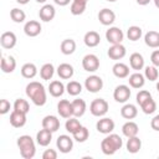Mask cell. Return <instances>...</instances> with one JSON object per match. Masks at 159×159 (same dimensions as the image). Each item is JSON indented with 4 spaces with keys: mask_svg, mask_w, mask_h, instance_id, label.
Here are the masks:
<instances>
[{
    "mask_svg": "<svg viewBox=\"0 0 159 159\" xmlns=\"http://www.w3.org/2000/svg\"><path fill=\"white\" fill-rule=\"evenodd\" d=\"M108 102L103 98H96L89 104V112L94 117H103L108 112Z\"/></svg>",
    "mask_w": 159,
    "mask_h": 159,
    "instance_id": "obj_4",
    "label": "cell"
},
{
    "mask_svg": "<svg viewBox=\"0 0 159 159\" xmlns=\"http://www.w3.org/2000/svg\"><path fill=\"white\" fill-rule=\"evenodd\" d=\"M107 1H109V2H114V1H117V0H107Z\"/></svg>",
    "mask_w": 159,
    "mask_h": 159,
    "instance_id": "obj_56",
    "label": "cell"
},
{
    "mask_svg": "<svg viewBox=\"0 0 159 159\" xmlns=\"http://www.w3.org/2000/svg\"><path fill=\"white\" fill-rule=\"evenodd\" d=\"M82 67L87 72H96L99 68V58L94 53H88L82 58Z\"/></svg>",
    "mask_w": 159,
    "mask_h": 159,
    "instance_id": "obj_6",
    "label": "cell"
},
{
    "mask_svg": "<svg viewBox=\"0 0 159 159\" xmlns=\"http://www.w3.org/2000/svg\"><path fill=\"white\" fill-rule=\"evenodd\" d=\"M153 1H154V5H155V6L159 9V0H153Z\"/></svg>",
    "mask_w": 159,
    "mask_h": 159,
    "instance_id": "obj_52",
    "label": "cell"
},
{
    "mask_svg": "<svg viewBox=\"0 0 159 159\" xmlns=\"http://www.w3.org/2000/svg\"><path fill=\"white\" fill-rule=\"evenodd\" d=\"M125 147H127V150H128L129 153L135 154V153H138V152L140 150V148H142V140L138 138V135L130 137V138H128Z\"/></svg>",
    "mask_w": 159,
    "mask_h": 159,
    "instance_id": "obj_31",
    "label": "cell"
},
{
    "mask_svg": "<svg viewBox=\"0 0 159 159\" xmlns=\"http://www.w3.org/2000/svg\"><path fill=\"white\" fill-rule=\"evenodd\" d=\"M71 103H72V113H73V117H77V118L78 117H82L84 114L86 109H87L86 102L83 99H81V98H76Z\"/></svg>",
    "mask_w": 159,
    "mask_h": 159,
    "instance_id": "obj_24",
    "label": "cell"
},
{
    "mask_svg": "<svg viewBox=\"0 0 159 159\" xmlns=\"http://www.w3.org/2000/svg\"><path fill=\"white\" fill-rule=\"evenodd\" d=\"M57 158V152L55 149H46L42 153V159H56Z\"/></svg>",
    "mask_w": 159,
    "mask_h": 159,
    "instance_id": "obj_46",
    "label": "cell"
},
{
    "mask_svg": "<svg viewBox=\"0 0 159 159\" xmlns=\"http://www.w3.org/2000/svg\"><path fill=\"white\" fill-rule=\"evenodd\" d=\"M120 116L124 118V119H133L138 116V108L135 104H132V103H125L122 109H120Z\"/></svg>",
    "mask_w": 159,
    "mask_h": 159,
    "instance_id": "obj_21",
    "label": "cell"
},
{
    "mask_svg": "<svg viewBox=\"0 0 159 159\" xmlns=\"http://www.w3.org/2000/svg\"><path fill=\"white\" fill-rule=\"evenodd\" d=\"M73 139L76 140V142H78V143H83V142H86L87 139H88V137H89V132H88V129L86 128V127H80L73 134Z\"/></svg>",
    "mask_w": 159,
    "mask_h": 159,
    "instance_id": "obj_37",
    "label": "cell"
},
{
    "mask_svg": "<svg viewBox=\"0 0 159 159\" xmlns=\"http://www.w3.org/2000/svg\"><path fill=\"white\" fill-rule=\"evenodd\" d=\"M128 82L132 88H142L145 83V77H144V75L135 72V73H132L128 76Z\"/></svg>",
    "mask_w": 159,
    "mask_h": 159,
    "instance_id": "obj_28",
    "label": "cell"
},
{
    "mask_svg": "<svg viewBox=\"0 0 159 159\" xmlns=\"http://www.w3.org/2000/svg\"><path fill=\"white\" fill-rule=\"evenodd\" d=\"M157 91H158V93H159V81H158V83H157Z\"/></svg>",
    "mask_w": 159,
    "mask_h": 159,
    "instance_id": "obj_55",
    "label": "cell"
},
{
    "mask_svg": "<svg viewBox=\"0 0 159 159\" xmlns=\"http://www.w3.org/2000/svg\"><path fill=\"white\" fill-rule=\"evenodd\" d=\"M84 87L88 92L91 93H97L99 92L102 88H103V80L97 76V75H92V76H88L84 81Z\"/></svg>",
    "mask_w": 159,
    "mask_h": 159,
    "instance_id": "obj_5",
    "label": "cell"
},
{
    "mask_svg": "<svg viewBox=\"0 0 159 159\" xmlns=\"http://www.w3.org/2000/svg\"><path fill=\"white\" fill-rule=\"evenodd\" d=\"M16 42H17V39L12 31H5L0 36V45L6 50H11L12 47H15Z\"/></svg>",
    "mask_w": 159,
    "mask_h": 159,
    "instance_id": "obj_11",
    "label": "cell"
},
{
    "mask_svg": "<svg viewBox=\"0 0 159 159\" xmlns=\"http://www.w3.org/2000/svg\"><path fill=\"white\" fill-rule=\"evenodd\" d=\"M14 109L27 114L29 111H30V104H29V102H27L26 99H24V98H17V99L14 102Z\"/></svg>",
    "mask_w": 159,
    "mask_h": 159,
    "instance_id": "obj_42",
    "label": "cell"
},
{
    "mask_svg": "<svg viewBox=\"0 0 159 159\" xmlns=\"http://www.w3.org/2000/svg\"><path fill=\"white\" fill-rule=\"evenodd\" d=\"M112 72L118 78H127L129 76V67L123 62H117L113 65Z\"/></svg>",
    "mask_w": 159,
    "mask_h": 159,
    "instance_id": "obj_26",
    "label": "cell"
},
{
    "mask_svg": "<svg viewBox=\"0 0 159 159\" xmlns=\"http://www.w3.org/2000/svg\"><path fill=\"white\" fill-rule=\"evenodd\" d=\"M144 42L147 46L152 47V48H158L159 47V32L158 31H148L144 35Z\"/></svg>",
    "mask_w": 159,
    "mask_h": 159,
    "instance_id": "obj_27",
    "label": "cell"
},
{
    "mask_svg": "<svg viewBox=\"0 0 159 159\" xmlns=\"http://www.w3.org/2000/svg\"><path fill=\"white\" fill-rule=\"evenodd\" d=\"M138 132H139V127H138V124H137L135 122H133V120H128V122H125V123L122 125V133H123V135H125L127 138L138 135Z\"/></svg>",
    "mask_w": 159,
    "mask_h": 159,
    "instance_id": "obj_22",
    "label": "cell"
},
{
    "mask_svg": "<svg viewBox=\"0 0 159 159\" xmlns=\"http://www.w3.org/2000/svg\"><path fill=\"white\" fill-rule=\"evenodd\" d=\"M139 107L142 108V111H143L145 114H153V113L155 112V109H157V103H155V101H154L153 97H152V98L147 99L144 103H142Z\"/></svg>",
    "mask_w": 159,
    "mask_h": 159,
    "instance_id": "obj_41",
    "label": "cell"
},
{
    "mask_svg": "<svg viewBox=\"0 0 159 159\" xmlns=\"http://www.w3.org/2000/svg\"><path fill=\"white\" fill-rule=\"evenodd\" d=\"M98 20H99V22L102 25L109 26V25H112L116 21V14H114L113 10L104 7V9L99 10V12H98Z\"/></svg>",
    "mask_w": 159,
    "mask_h": 159,
    "instance_id": "obj_12",
    "label": "cell"
},
{
    "mask_svg": "<svg viewBox=\"0 0 159 159\" xmlns=\"http://www.w3.org/2000/svg\"><path fill=\"white\" fill-rule=\"evenodd\" d=\"M56 145H57V149L61 153H63V154L70 153L72 150V148H73V139L67 134H62V135H60L57 138Z\"/></svg>",
    "mask_w": 159,
    "mask_h": 159,
    "instance_id": "obj_9",
    "label": "cell"
},
{
    "mask_svg": "<svg viewBox=\"0 0 159 159\" xmlns=\"http://www.w3.org/2000/svg\"><path fill=\"white\" fill-rule=\"evenodd\" d=\"M10 17H11V20H12L14 22L21 24V22L25 21L26 14H25L24 10L19 9V7H14V9H11V11H10Z\"/></svg>",
    "mask_w": 159,
    "mask_h": 159,
    "instance_id": "obj_36",
    "label": "cell"
},
{
    "mask_svg": "<svg viewBox=\"0 0 159 159\" xmlns=\"http://www.w3.org/2000/svg\"><path fill=\"white\" fill-rule=\"evenodd\" d=\"M21 75H22V77H25L27 80H31V78H34L37 75V67L34 63L27 62V63L22 65V67H21Z\"/></svg>",
    "mask_w": 159,
    "mask_h": 159,
    "instance_id": "obj_33",
    "label": "cell"
},
{
    "mask_svg": "<svg viewBox=\"0 0 159 159\" xmlns=\"http://www.w3.org/2000/svg\"><path fill=\"white\" fill-rule=\"evenodd\" d=\"M24 32L29 37H36L41 34V24L36 20H30L24 25Z\"/></svg>",
    "mask_w": 159,
    "mask_h": 159,
    "instance_id": "obj_14",
    "label": "cell"
},
{
    "mask_svg": "<svg viewBox=\"0 0 159 159\" xmlns=\"http://www.w3.org/2000/svg\"><path fill=\"white\" fill-rule=\"evenodd\" d=\"M26 113L19 112V111H12L10 113V124L14 128H21L26 124Z\"/></svg>",
    "mask_w": 159,
    "mask_h": 159,
    "instance_id": "obj_16",
    "label": "cell"
},
{
    "mask_svg": "<svg viewBox=\"0 0 159 159\" xmlns=\"http://www.w3.org/2000/svg\"><path fill=\"white\" fill-rule=\"evenodd\" d=\"M57 112L58 114L62 117V118H70V117H73V113H72V103L67 99H61L58 103H57Z\"/></svg>",
    "mask_w": 159,
    "mask_h": 159,
    "instance_id": "obj_17",
    "label": "cell"
},
{
    "mask_svg": "<svg viewBox=\"0 0 159 159\" xmlns=\"http://www.w3.org/2000/svg\"><path fill=\"white\" fill-rule=\"evenodd\" d=\"M130 97V89L127 84H119L113 91V98L118 103H125Z\"/></svg>",
    "mask_w": 159,
    "mask_h": 159,
    "instance_id": "obj_7",
    "label": "cell"
},
{
    "mask_svg": "<svg viewBox=\"0 0 159 159\" xmlns=\"http://www.w3.org/2000/svg\"><path fill=\"white\" fill-rule=\"evenodd\" d=\"M80 127H82V124L80 123V120L77 119V117H70V118H67V120L65 123L66 130L68 133H71V134H73Z\"/></svg>",
    "mask_w": 159,
    "mask_h": 159,
    "instance_id": "obj_35",
    "label": "cell"
},
{
    "mask_svg": "<svg viewBox=\"0 0 159 159\" xmlns=\"http://www.w3.org/2000/svg\"><path fill=\"white\" fill-rule=\"evenodd\" d=\"M36 1H37V2H40V4H45L47 0H36Z\"/></svg>",
    "mask_w": 159,
    "mask_h": 159,
    "instance_id": "obj_53",
    "label": "cell"
},
{
    "mask_svg": "<svg viewBox=\"0 0 159 159\" xmlns=\"http://www.w3.org/2000/svg\"><path fill=\"white\" fill-rule=\"evenodd\" d=\"M142 34H143L142 29H140L139 26H135V25L129 26V29L127 30V37H128L130 41H137V40H139V39L142 37Z\"/></svg>",
    "mask_w": 159,
    "mask_h": 159,
    "instance_id": "obj_39",
    "label": "cell"
},
{
    "mask_svg": "<svg viewBox=\"0 0 159 159\" xmlns=\"http://www.w3.org/2000/svg\"><path fill=\"white\" fill-rule=\"evenodd\" d=\"M55 15H56V10H55L53 5H51V4H45V5L40 9V11H39V17H40V20H42L43 22H50V21H52L53 17H55Z\"/></svg>",
    "mask_w": 159,
    "mask_h": 159,
    "instance_id": "obj_13",
    "label": "cell"
},
{
    "mask_svg": "<svg viewBox=\"0 0 159 159\" xmlns=\"http://www.w3.org/2000/svg\"><path fill=\"white\" fill-rule=\"evenodd\" d=\"M87 7V4L84 2H80V1H76V0H72L71 2V6H70V11L72 15H81L84 12Z\"/></svg>",
    "mask_w": 159,
    "mask_h": 159,
    "instance_id": "obj_40",
    "label": "cell"
},
{
    "mask_svg": "<svg viewBox=\"0 0 159 159\" xmlns=\"http://www.w3.org/2000/svg\"><path fill=\"white\" fill-rule=\"evenodd\" d=\"M53 1H55V4H57L60 6H66L70 2H72V0H53Z\"/></svg>",
    "mask_w": 159,
    "mask_h": 159,
    "instance_id": "obj_49",
    "label": "cell"
},
{
    "mask_svg": "<svg viewBox=\"0 0 159 159\" xmlns=\"http://www.w3.org/2000/svg\"><path fill=\"white\" fill-rule=\"evenodd\" d=\"M41 124H42V128L48 129L53 133L60 128V119L56 116H46V117H43Z\"/></svg>",
    "mask_w": 159,
    "mask_h": 159,
    "instance_id": "obj_19",
    "label": "cell"
},
{
    "mask_svg": "<svg viewBox=\"0 0 159 159\" xmlns=\"http://www.w3.org/2000/svg\"><path fill=\"white\" fill-rule=\"evenodd\" d=\"M30 0H16V2H19L20 5H25V4H27Z\"/></svg>",
    "mask_w": 159,
    "mask_h": 159,
    "instance_id": "obj_51",
    "label": "cell"
},
{
    "mask_svg": "<svg viewBox=\"0 0 159 159\" xmlns=\"http://www.w3.org/2000/svg\"><path fill=\"white\" fill-rule=\"evenodd\" d=\"M150 127L153 130L159 132V114H157L155 117H153V119L150 120Z\"/></svg>",
    "mask_w": 159,
    "mask_h": 159,
    "instance_id": "obj_48",
    "label": "cell"
},
{
    "mask_svg": "<svg viewBox=\"0 0 159 159\" xmlns=\"http://www.w3.org/2000/svg\"><path fill=\"white\" fill-rule=\"evenodd\" d=\"M106 39L109 43L116 45V43H122L123 39H124V34L123 31L117 27V26H112L106 31Z\"/></svg>",
    "mask_w": 159,
    "mask_h": 159,
    "instance_id": "obj_8",
    "label": "cell"
},
{
    "mask_svg": "<svg viewBox=\"0 0 159 159\" xmlns=\"http://www.w3.org/2000/svg\"><path fill=\"white\" fill-rule=\"evenodd\" d=\"M60 50L63 55H72L76 51V41L72 39H65L60 45Z\"/></svg>",
    "mask_w": 159,
    "mask_h": 159,
    "instance_id": "obj_32",
    "label": "cell"
},
{
    "mask_svg": "<svg viewBox=\"0 0 159 159\" xmlns=\"http://www.w3.org/2000/svg\"><path fill=\"white\" fill-rule=\"evenodd\" d=\"M150 61H152L153 66L159 67V50H155V51L152 52V55H150Z\"/></svg>",
    "mask_w": 159,
    "mask_h": 159,
    "instance_id": "obj_47",
    "label": "cell"
},
{
    "mask_svg": "<svg viewBox=\"0 0 159 159\" xmlns=\"http://www.w3.org/2000/svg\"><path fill=\"white\" fill-rule=\"evenodd\" d=\"M149 98H152L150 92H149V91H145V89H140V91L137 93L135 101H137V103L140 106L142 103H144V102H145L147 99H149Z\"/></svg>",
    "mask_w": 159,
    "mask_h": 159,
    "instance_id": "obj_44",
    "label": "cell"
},
{
    "mask_svg": "<svg viewBox=\"0 0 159 159\" xmlns=\"http://www.w3.org/2000/svg\"><path fill=\"white\" fill-rule=\"evenodd\" d=\"M26 96L31 99V102L35 106H43L47 101V96H46V89L43 87L42 83L37 82V81H31L27 86H26Z\"/></svg>",
    "mask_w": 159,
    "mask_h": 159,
    "instance_id": "obj_1",
    "label": "cell"
},
{
    "mask_svg": "<svg viewBox=\"0 0 159 159\" xmlns=\"http://www.w3.org/2000/svg\"><path fill=\"white\" fill-rule=\"evenodd\" d=\"M65 84L61 82V81H51L50 84H48V92L52 97H61L63 93H65Z\"/></svg>",
    "mask_w": 159,
    "mask_h": 159,
    "instance_id": "obj_25",
    "label": "cell"
},
{
    "mask_svg": "<svg viewBox=\"0 0 159 159\" xmlns=\"http://www.w3.org/2000/svg\"><path fill=\"white\" fill-rule=\"evenodd\" d=\"M51 139H52V132L48 129L42 128L36 134V142L41 147H47L51 143Z\"/></svg>",
    "mask_w": 159,
    "mask_h": 159,
    "instance_id": "obj_20",
    "label": "cell"
},
{
    "mask_svg": "<svg viewBox=\"0 0 159 159\" xmlns=\"http://www.w3.org/2000/svg\"><path fill=\"white\" fill-rule=\"evenodd\" d=\"M83 41H84V45L87 47H96L101 42V36L97 31H88L84 34Z\"/></svg>",
    "mask_w": 159,
    "mask_h": 159,
    "instance_id": "obj_23",
    "label": "cell"
},
{
    "mask_svg": "<svg viewBox=\"0 0 159 159\" xmlns=\"http://www.w3.org/2000/svg\"><path fill=\"white\" fill-rule=\"evenodd\" d=\"M17 148L20 150V154L24 159H31L35 157L36 154V145H35V142L34 139L27 135V134H24V135H20L17 138Z\"/></svg>",
    "mask_w": 159,
    "mask_h": 159,
    "instance_id": "obj_3",
    "label": "cell"
},
{
    "mask_svg": "<svg viewBox=\"0 0 159 159\" xmlns=\"http://www.w3.org/2000/svg\"><path fill=\"white\" fill-rule=\"evenodd\" d=\"M53 73H55V67L52 63H45L40 68V76L45 81H50L53 77Z\"/></svg>",
    "mask_w": 159,
    "mask_h": 159,
    "instance_id": "obj_34",
    "label": "cell"
},
{
    "mask_svg": "<svg viewBox=\"0 0 159 159\" xmlns=\"http://www.w3.org/2000/svg\"><path fill=\"white\" fill-rule=\"evenodd\" d=\"M123 145V140L118 134L109 133L104 139L101 142V150L106 155H113L116 152H118Z\"/></svg>",
    "mask_w": 159,
    "mask_h": 159,
    "instance_id": "obj_2",
    "label": "cell"
},
{
    "mask_svg": "<svg viewBox=\"0 0 159 159\" xmlns=\"http://www.w3.org/2000/svg\"><path fill=\"white\" fill-rule=\"evenodd\" d=\"M66 91L71 96H78L82 92V84L77 81H70L66 84Z\"/></svg>",
    "mask_w": 159,
    "mask_h": 159,
    "instance_id": "obj_38",
    "label": "cell"
},
{
    "mask_svg": "<svg viewBox=\"0 0 159 159\" xmlns=\"http://www.w3.org/2000/svg\"><path fill=\"white\" fill-rule=\"evenodd\" d=\"M10 102L7 99H1L0 101V114H6L7 112H10Z\"/></svg>",
    "mask_w": 159,
    "mask_h": 159,
    "instance_id": "obj_45",
    "label": "cell"
},
{
    "mask_svg": "<svg viewBox=\"0 0 159 159\" xmlns=\"http://www.w3.org/2000/svg\"><path fill=\"white\" fill-rule=\"evenodd\" d=\"M0 67L4 73H11L16 68V61L12 56H2L0 61Z\"/></svg>",
    "mask_w": 159,
    "mask_h": 159,
    "instance_id": "obj_18",
    "label": "cell"
},
{
    "mask_svg": "<svg viewBox=\"0 0 159 159\" xmlns=\"http://www.w3.org/2000/svg\"><path fill=\"white\" fill-rule=\"evenodd\" d=\"M127 53V50L125 47L122 45V43H116V45H112L109 48H108V57L112 58V60H122Z\"/></svg>",
    "mask_w": 159,
    "mask_h": 159,
    "instance_id": "obj_15",
    "label": "cell"
},
{
    "mask_svg": "<svg viewBox=\"0 0 159 159\" xmlns=\"http://www.w3.org/2000/svg\"><path fill=\"white\" fill-rule=\"evenodd\" d=\"M129 65L133 70L139 71L144 67V57L139 53V52H133L129 56Z\"/></svg>",
    "mask_w": 159,
    "mask_h": 159,
    "instance_id": "obj_30",
    "label": "cell"
},
{
    "mask_svg": "<svg viewBox=\"0 0 159 159\" xmlns=\"http://www.w3.org/2000/svg\"><path fill=\"white\" fill-rule=\"evenodd\" d=\"M157 68L158 67H155V66H147L144 70V77L149 81H157L158 76H159V72Z\"/></svg>",
    "mask_w": 159,
    "mask_h": 159,
    "instance_id": "obj_43",
    "label": "cell"
},
{
    "mask_svg": "<svg viewBox=\"0 0 159 159\" xmlns=\"http://www.w3.org/2000/svg\"><path fill=\"white\" fill-rule=\"evenodd\" d=\"M73 73H75V70L70 63H61L57 67V75L62 80H70L73 76Z\"/></svg>",
    "mask_w": 159,
    "mask_h": 159,
    "instance_id": "obj_29",
    "label": "cell"
},
{
    "mask_svg": "<svg viewBox=\"0 0 159 159\" xmlns=\"http://www.w3.org/2000/svg\"><path fill=\"white\" fill-rule=\"evenodd\" d=\"M96 128L99 133L102 134H109L113 132L114 129V122L112 118L108 117H103L101 119H98V122L96 123Z\"/></svg>",
    "mask_w": 159,
    "mask_h": 159,
    "instance_id": "obj_10",
    "label": "cell"
},
{
    "mask_svg": "<svg viewBox=\"0 0 159 159\" xmlns=\"http://www.w3.org/2000/svg\"><path fill=\"white\" fill-rule=\"evenodd\" d=\"M76 1H80V2H84V4H87V2H88V0H76Z\"/></svg>",
    "mask_w": 159,
    "mask_h": 159,
    "instance_id": "obj_54",
    "label": "cell"
},
{
    "mask_svg": "<svg viewBox=\"0 0 159 159\" xmlns=\"http://www.w3.org/2000/svg\"><path fill=\"white\" fill-rule=\"evenodd\" d=\"M137 1V4L138 5H142V6H144V5H148L152 0H135Z\"/></svg>",
    "mask_w": 159,
    "mask_h": 159,
    "instance_id": "obj_50",
    "label": "cell"
}]
</instances>
